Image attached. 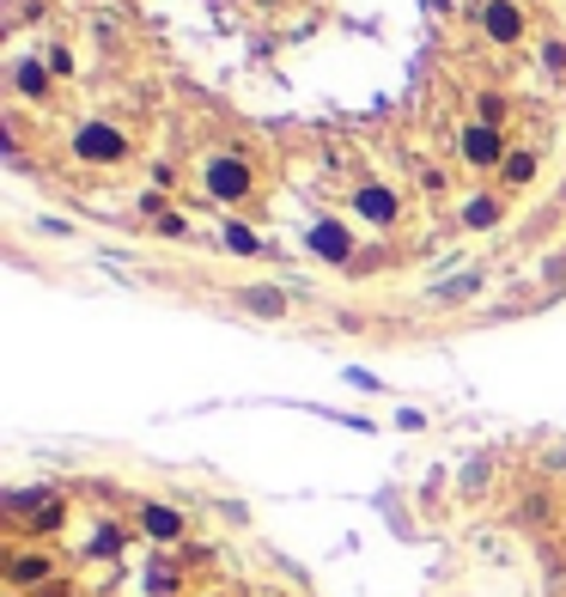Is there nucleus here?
Masks as SVG:
<instances>
[{"instance_id":"423d86ee","label":"nucleus","mask_w":566,"mask_h":597,"mask_svg":"<svg viewBox=\"0 0 566 597\" xmlns=\"http://www.w3.org/2000/svg\"><path fill=\"white\" fill-rule=\"evenodd\" d=\"M244 305H250V311H268V317H275V311H287V298H280V293H244Z\"/></svg>"},{"instance_id":"20e7f679","label":"nucleus","mask_w":566,"mask_h":597,"mask_svg":"<svg viewBox=\"0 0 566 597\" xmlns=\"http://www.w3.org/2000/svg\"><path fill=\"white\" fill-rule=\"evenodd\" d=\"M140 525H147L152 537H177V530H183V518H177L171 506H140Z\"/></svg>"},{"instance_id":"7ed1b4c3","label":"nucleus","mask_w":566,"mask_h":597,"mask_svg":"<svg viewBox=\"0 0 566 597\" xmlns=\"http://www.w3.org/2000/svg\"><path fill=\"white\" fill-rule=\"evenodd\" d=\"M80 153H86V159H116V153H122V135H116V128H86Z\"/></svg>"},{"instance_id":"1a4fd4ad","label":"nucleus","mask_w":566,"mask_h":597,"mask_svg":"<svg viewBox=\"0 0 566 597\" xmlns=\"http://www.w3.org/2000/svg\"><path fill=\"white\" fill-rule=\"evenodd\" d=\"M494 219H499V202H475L469 207V226H494Z\"/></svg>"},{"instance_id":"0eeeda50","label":"nucleus","mask_w":566,"mask_h":597,"mask_svg":"<svg viewBox=\"0 0 566 597\" xmlns=\"http://www.w3.org/2000/svg\"><path fill=\"white\" fill-rule=\"evenodd\" d=\"M506 177H512V184H524V177H536V159H530V153H512V159H506Z\"/></svg>"},{"instance_id":"39448f33","label":"nucleus","mask_w":566,"mask_h":597,"mask_svg":"<svg viewBox=\"0 0 566 597\" xmlns=\"http://www.w3.org/2000/svg\"><path fill=\"white\" fill-rule=\"evenodd\" d=\"M499 159V140L481 135V128H469V165H494Z\"/></svg>"},{"instance_id":"6e6552de","label":"nucleus","mask_w":566,"mask_h":597,"mask_svg":"<svg viewBox=\"0 0 566 597\" xmlns=\"http://www.w3.org/2000/svg\"><path fill=\"white\" fill-rule=\"evenodd\" d=\"M37 574H43V555H19V561H12V579H19V586L37 579Z\"/></svg>"},{"instance_id":"f03ea898","label":"nucleus","mask_w":566,"mask_h":597,"mask_svg":"<svg viewBox=\"0 0 566 597\" xmlns=\"http://www.w3.org/2000/svg\"><path fill=\"white\" fill-rule=\"evenodd\" d=\"M481 25L499 37V43H512V37L524 31V25H518V7H506V0H487V7H481Z\"/></svg>"},{"instance_id":"f257e3e1","label":"nucleus","mask_w":566,"mask_h":597,"mask_svg":"<svg viewBox=\"0 0 566 597\" xmlns=\"http://www.w3.org/2000/svg\"><path fill=\"white\" fill-rule=\"evenodd\" d=\"M208 189H214V196H226V202H238L244 189H250V172H244V165H231V159H214V165H208Z\"/></svg>"}]
</instances>
